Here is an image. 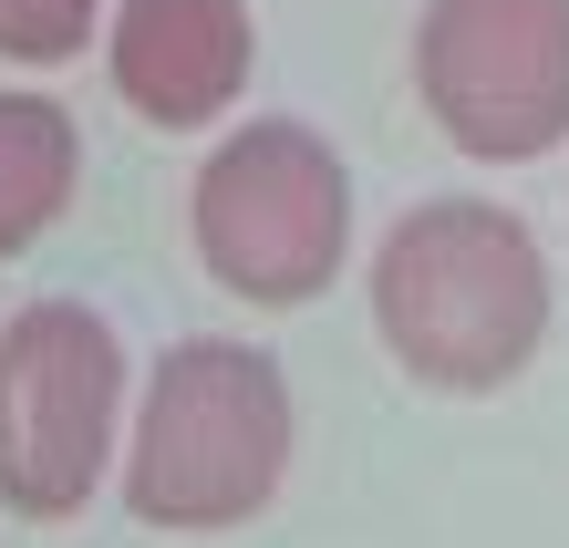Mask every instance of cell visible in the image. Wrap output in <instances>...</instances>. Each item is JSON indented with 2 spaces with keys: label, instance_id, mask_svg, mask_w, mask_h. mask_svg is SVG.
<instances>
[{
  "label": "cell",
  "instance_id": "6da1fadb",
  "mask_svg": "<svg viewBox=\"0 0 569 548\" xmlns=\"http://www.w3.org/2000/svg\"><path fill=\"white\" fill-rule=\"evenodd\" d=\"M373 331L425 393H497L549 341V259L497 197H425L373 249Z\"/></svg>",
  "mask_w": 569,
  "mask_h": 548
},
{
  "label": "cell",
  "instance_id": "7a4b0ae2",
  "mask_svg": "<svg viewBox=\"0 0 569 548\" xmlns=\"http://www.w3.org/2000/svg\"><path fill=\"white\" fill-rule=\"evenodd\" d=\"M290 445V372L259 341L187 331L156 352L146 393H124V507L166 538H228L280 497Z\"/></svg>",
  "mask_w": 569,
  "mask_h": 548
},
{
  "label": "cell",
  "instance_id": "3957f363",
  "mask_svg": "<svg viewBox=\"0 0 569 548\" xmlns=\"http://www.w3.org/2000/svg\"><path fill=\"white\" fill-rule=\"evenodd\" d=\"M187 238L208 280L249 311H300L352 259V166L300 114H249L197 156Z\"/></svg>",
  "mask_w": 569,
  "mask_h": 548
},
{
  "label": "cell",
  "instance_id": "277c9868",
  "mask_svg": "<svg viewBox=\"0 0 569 548\" xmlns=\"http://www.w3.org/2000/svg\"><path fill=\"white\" fill-rule=\"evenodd\" d=\"M124 445V341L93 300H21L0 321V518H83Z\"/></svg>",
  "mask_w": 569,
  "mask_h": 548
},
{
  "label": "cell",
  "instance_id": "5b68a950",
  "mask_svg": "<svg viewBox=\"0 0 569 548\" xmlns=\"http://www.w3.org/2000/svg\"><path fill=\"white\" fill-rule=\"evenodd\" d=\"M415 93L466 166H539L569 146V0H425Z\"/></svg>",
  "mask_w": 569,
  "mask_h": 548
},
{
  "label": "cell",
  "instance_id": "8992f818",
  "mask_svg": "<svg viewBox=\"0 0 569 548\" xmlns=\"http://www.w3.org/2000/svg\"><path fill=\"white\" fill-rule=\"evenodd\" d=\"M104 73L124 93V114L156 134H197L218 114H239L259 21L249 0H104Z\"/></svg>",
  "mask_w": 569,
  "mask_h": 548
},
{
  "label": "cell",
  "instance_id": "52a82bcc",
  "mask_svg": "<svg viewBox=\"0 0 569 548\" xmlns=\"http://www.w3.org/2000/svg\"><path fill=\"white\" fill-rule=\"evenodd\" d=\"M83 197V124L31 83H0V259L42 249Z\"/></svg>",
  "mask_w": 569,
  "mask_h": 548
},
{
  "label": "cell",
  "instance_id": "ba28073f",
  "mask_svg": "<svg viewBox=\"0 0 569 548\" xmlns=\"http://www.w3.org/2000/svg\"><path fill=\"white\" fill-rule=\"evenodd\" d=\"M93 31H104V0H0V62H11V73L83 62Z\"/></svg>",
  "mask_w": 569,
  "mask_h": 548
}]
</instances>
